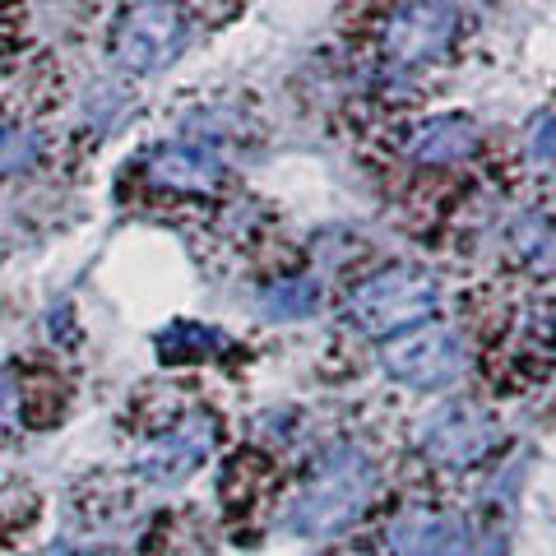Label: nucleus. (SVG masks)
<instances>
[{
  "label": "nucleus",
  "instance_id": "obj_1",
  "mask_svg": "<svg viewBox=\"0 0 556 556\" xmlns=\"http://www.w3.org/2000/svg\"><path fill=\"white\" fill-rule=\"evenodd\" d=\"M376 496V464L357 445H339L316 464L311 482L288 510V529L302 538H329L353 529Z\"/></svg>",
  "mask_w": 556,
  "mask_h": 556
},
{
  "label": "nucleus",
  "instance_id": "obj_2",
  "mask_svg": "<svg viewBox=\"0 0 556 556\" xmlns=\"http://www.w3.org/2000/svg\"><path fill=\"white\" fill-rule=\"evenodd\" d=\"M441 306V288L427 269L394 265L380 269L348 298V320L367 334H399V329L422 325Z\"/></svg>",
  "mask_w": 556,
  "mask_h": 556
},
{
  "label": "nucleus",
  "instance_id": "obj_3",
  "mask_svg": "<svg viewBox=\"0 0 556 556\" xmlns=\"http://www.w3.org/2000/svg\"><path fill=\"white\" fill-rule=\"evenodd\" d=\"M380 367L399 386H417V390H441L450 380H459L468 367L464 339L445 325H413L390 334L386 353H380Z\"/></svg>",
  "mask_w": 556,
  "mask_h": 556
},
{
  "label": "nucleus",
  "instance_id": "obj_4",
  "mask_svg": "<svg viewBox=\"0 0 556 556\" xmlns=\"http://www.w3.org/2000/svg\"><path fill=\"white\" fill-rule=\"evenodd\" d=\"M181 47H186V20L167 0H135L116 28V56L135 75L167 70Z\"/></svg>",
  "mask_w": 556,
  "mask_h": 556
},
{
  "label": "nucleus",
  "instance_id": "obj_5",
  "mask_svg": "<svg viewBox=\"0 0 556 556\" xmlns=\"http://www.w3.org/2000/svg\"><path fill=\"white\" fill-rule=\"evenodd\" d=\"M496 445V422L478 404H445L422 422V450L441 468H473Z\"/></svg>",
  "mask_w": 556,
  "mask_h": 556
},
{
  "label": "nucleus",
  "instance_id": "obj_6",
  "mask_svg": "<svg viewBox=\"0 0 556 556\" xmlns=\"http://www.w3.org/2000/svg\"><path fill=\"white\" fill-rule=\"evenodd\" d=\"M455 10L445 0H417V5L399 10L386 28V51L394 65H427L455 42Z\"/></svg>",
  "mask_w": 556,
  "mask_h": 556
},
{
  "label": "nucleus",
  "instance_id": "obj_7",
  "mask_svg": "<svg viewBox=\"0 0 556 556\" xmlns=\"http://www.w3.org/2000/svg\"><path fill=\"white\" fill-rule=\"evenodd\" d=\"M208 450H214V417H186L139 455V473L159 486H177L208 459Z\"/></svg>",
  "mask_w": 556,
  "mask_h": 556
},
{
  "label": "nucleus",
  "instance_id": "obj_8",
  "mask_svg": "<svg viewBox=\"0 0 556 556\" xmlns=\"http://www.w3.org/2000/svg\"><path fill=\"white\" fill-rule=\"evenodd\" d=\"M386 556H473L468 529L445 515H404L390 529Z\"/></svg>",
  "mask_w": 556,
  "mask_h": 556
},
{
  "label": "nucleus",
  "instance_id": "obj_9",
  "mask_svg": "<svg viewBox=\"0 0 556 556\" xmlns=\"http://www.w3.org/2000/svg\"><path fill=\"white\" fill-rule=\"evenodd\" d=\"M149 172H153V181H163V186H172V190H190V195H204V190L218 186L223 163H218V153H208V149H200V144H172V149L153 153Z\"/></svg>",
  "mask_w": 556,
  "mask_h": 556
},
{
  "label": "nucleus",
  "instance_id": "obj_10",
  "mask_svg": "<svg viewBox=\"0 0 556 556\" xmlns=\"http://www.w3.org/2000/svg\"><path fill=\"white\" fill-rule=\"evenodd\" d=\"M473 144H478L473 121H464V116H437V121H427V126H417L408 149H413L417 163L450 167V163H464L468 153H473Z\"/></svg>",
  "mask_w": 556,
  "mask_h": 556
},
{
  "label": "nucleus",
  "instance_id": "obj_11",
  "mask_svg": "<svg viewBox=\"0 0 556 556\" xmlns=\"http://www.w3.org/2000/svg\"><path fill=\"white\" fill-rule=\"evenodd\" d=\"M320 302V283L316 278H278L260 292V311H265L269 320H302L311 316Z\"/></svg>",
  "mask_w": 556,
  "mask_h": 556
},
{
  "label": "nucleus",
  "instance_id": "obj_12",
  "mask_svg": "<svg viewBox=\"0 0 556 556\" xmlns=\"http://www.w3.org/2000/svg\"><path fill=\"white\" fill-rule=\"evenodd\" d=\"M218 343H223V339H218V329H204V325H172L167 334L159 339L163 357H172V362H186V357H208Z\"/></svg>",
  "mask_w": 556,
  "mask_h": 556
},
{
  "label": "nucleus",
  "instance_id": "obj_13",
  "mask_svg": "<svg viewBox=\"0 0 556 556\" xmlns=\"http://www.w3.org/2000/svg\"><path fill=\"white\" fill-rule=\"evenodd\" d=\"M38 135L24 130V126H0V177H14V172L33 167L38 159Z\"/></svg>",
  "mask_w": 556,
  "mask_h": 556
},
{
  "label": "nucleus",
  "instance_id": "obj_14",
  "mask_svg": "<svg viewBox=\"0 0 556 556\" xmlns=\"http://www.w3.org/2000/svg\"><path fill=\"white\" fill-rule=\"evenodd\" d=\"M14 427H20V386H14V376L0 371V431Z\"/></svg>",
  "mask_w": 556,
  "mask_h": 556
},
{
  "label": "nucleus",
  "instance_id": "obj_15",
  "mask_svg": "<svg viewBox=\"0 0 556 556\" xmlns=\"http://www.w3.org/2000/svg\"><path fill=\"white\" fill-rule=\"evenodd\" d=\"M529 149H533V159H556V116H538L533 121Z\"/></svg>",
  "mask_w": 556,
  "mask_h": 556
}]
</instances>
